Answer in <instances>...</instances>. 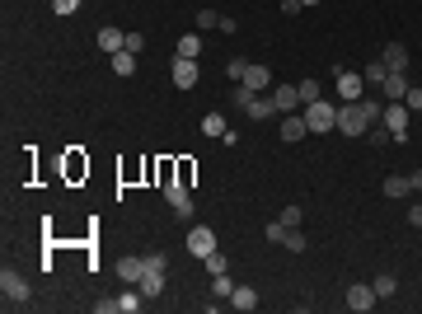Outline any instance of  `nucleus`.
Returning a JSON list of instances; mask_svg holds the SVG:
<instances>
[{"label":"nucleus","mask_w":422,"mask_h":314,"mask_svg":"<svg viewBox=\"0 0 422 314\" xmlns=\"http://www.w3.org/2000/svg\"><path fill=\"white\" fill-rule=\"evenodd\" d=\"M211 295H216V300H230V295H235V282H230L225 272H216V277H211Z\"/></svg>","instance_id":"obj_21"},{"label":"nucleus","mask_w":422,"mask_h":314,"mask_svg":"<svg viewBox=\"0 0 422 314\" xmlns=\"http://www.w3.org/2000/svg\"><path fill=\"white\" fill-rule=\"evenodd\" d=\"M380 89H385V99L395 104V99H403V94H408V80H403V76H395V71H390V76H385V85H380Z\"/></svg>","instance_id":"obj_19"},{"label":"nucleus","mask_w":422,"mask_h":314,"mask_svg":"<svg viewBox=\"0 0 422 314\" xmlns=\"http://www.w3.org/2000/svg\"><path fill=\"white\" fill-rule=\"evenodd\" d=\"M380 117H385V108L375 104V99H357V104L338 108V127H333V131H343V136H366Z\"/></svg>","instance_id":"obj_1"},{"label":"nucleus","mask_w":422,"mask_h":314,"mask_svg":"<svg viewBox=\"0 0 422 314\" xmlns=\"http://www.w3.org/2000/svg\"><path fill=\"white\" fill-rule=\"evenodd\" d=\"M136 71V56L122 47V52H113V76H132Z\"/></svg>","instance_id":"obj_22"},{"label":"nucleus","mask_w":422,"mask_h":314,"mask_svg":"<svg viewBox=\"0 0 422 314\" xmlns=\"http://www.w3.org/2000/svg\"><path fill=\"white\" fill-rule=\"evenodd\" d=\"M197 52H202V38H197V33H188V38H179V56H188V61H197Z\"/></svg>","instance_id":"obj_25"},{"label":"nucleus","mask_w":422,"mask_h":314,"mask_svg":"<svg viewBox=\"0 0 422 314\" xmlns=\"http://www.w3.org/2000/svg\"><path fill=\"white\" fill-rule=\"evenodd\" d=\"M52 10L66 19V14H76V10H80V0H52Z\"/></svg>","instance_id":"obj_37"},{"label":"nucleus","mask_w":422,"mask_h":314,"mask_svg":"<svg viewBox=\"0 0 422 314\" xmlns=\"http://www.w3.org/2000/svg\"><path fill=\"white\" fill-rule=\"evenodd\" d=\"M282 10H287V14H300L305 5H300V0H282Z\"/></svg>","instance_id":"obj_39"},{"label":"nucleus","mask_w":422,"mask_h":314,"mask_svg":"<svg viewBox=\"0 0 422 314\" xmlns=\"http://www.w3.org/2000/svg\"><path fill=\"white\" fill-rule=\"evenodd\" d=\"M0 295H5V305H10V310H24L28 295H33V291H28V282H24V272L5 267V272H0Z\"/></svg>","instance_id":"obj_2"},{"label":"nucleus","mask_w":422,"mask_h":314,"mask_svg":"<svg viewBox=\"0 0 422 314\" xmlns=\"http://www.w3.org/2000/svg\"><path fill=\"white\" fill-rule=\"evenodd\" d=\"M272 108L277 113H296L300 108V89L296 85H272Z\"/></svg>","instance_id":"obj_10"},{"label":"nucleus","mask_w":422,"mask_h":314,"mask_svg":"<svg viewBox=\"0 0 422 314\" xmlns=\"http://www.w3.org/2000/svg\"><path fill=\"white\" fill-rule=\"evenodd\" d=\"M244 113H249V117H254V122H267V117H272V113H277V108H272V94H254V104L244 108Z\"/></svg>","instance_id":"obj_17"},{"label":"nucleus","mask_w":422,"mask_h":314,"mask_svg":"<svg viewBox=\"0 0 422 314\" xmlns=\"http://www.w3.org/2000/svg\"><path fill=\"white\" fill-rule=\"evenodd\" d=\"M418 207H422V202H418Z\"/></svg>","instance_id":"obj_43"},{"label":"nucleus","mask_w":422,"mask_h":314,"mask_svg":"<svg viewBox=\"0 0 422 314\" xmlns=\"http://www.w3.org/2000/svg\"><path fill=\"white\" fill-rule=\"evenodd\" d=\"M385 127H390L395 141H408V104H403V99L385 104Z\"/></svg>","instance_id":"obj_6"},{"label":"nucleus","mask_w":422,"mask_h":314,"mask_svg":"<svg viewBox=\"0 0 422 314\" xmlns=\"http://www.w3.org/2000/svg\"><path fill=\"white\" fill-rule=\"evenodd\" d=\"M277 221H282L287 230H296V225H300V207H287V211H282V216H277Z\"/></svg>","instance_id":"obj_36"},{"label":"nucleus","mask_w":422,"mask_h":314,"mask_svg":"<svg viewBox=\"0 0 422 314\" xmlns=\"http://www.w3.org/2000/svg\"><path fill=\"white\" fill-rule=\"evenodd\" d=\"M263 235H267V244H282V239H287V225H282V221H277V225H267Z\"/></svg>","instance_id":"obj_38"},{"label":"nucleus","mask_w":422,"mask_h":314,"mask_svg":"<svg viewBox=\"0 0 422 314\" xmlns=\"http://www.w3.org/2000/svg\"><path fill=\"white\" fill-rule=\"evenodd\" d=\"M141 272H146V258H122L118 262V277H122V282H141Z\"/></svg>","instance_id":"obj_20"},{"label":"nucleus","mask_w":422,"mask_h":314,"mask_svg":"<svg viewBox=\"0 0 422 314\" xmlns=\"http://www.w3.org/2000/svg\"><path fill=\"white\" fill-rule=\"evenodd\" d=\"M385 76H390V71H385V61H370L362 80H370V85H385Z\"/></svg>","instance_id":"obj_32"},{"label":"nucleus","mask_w":422,"mask_h":314,"mask_svg":"<svg viewBox=\"0 0 422 314\" xmlns=\"http://www.w3.org/2000/svg\"><path fill=\"white\" fill-rule=\"evenodd\" d=\"M239 85H249L254 94H267V89H272V71H267V66H258V61H249V76L239 80Z\"/></svg>","instance_id":"obj_12"},{"label":"nucleus","mask_w":422,"mask_h":314,"mask_svg":"<svg viewBox=\"0 0 422 314\" xmlns=\"http://www.w3.org/2000/svg\"><path fill=\"white\" fill-rule=\"evenodd\" d=\"M225 14H216V10H197V28H221Z\"/></svg>","instance_id":"obj_33"},{"label":"nucleus","mask_w":422,"mask_h":314,"mask_svg":"<svg viewBox=\"0 0 422 314\" xmlns=\"http://www.w3.org/2000/svg\"><path fill=\"white\" fill-rule=\"evenodd\" d=\"M380 61H385V71L403 76V71H408V47H403V43H385V56H380Z\"/></svg>","instance_id":"obj_11"},{"label":"nucleus","mask_w":422,"mask_h":314,"mask_svg":"<svg viewBox=\"0 0 422 314\" xmlns=\"http://www.w3.org/2000/svg\"><path fill=\"white\" fill-rule=\"evenodd\" d=\"M188 254L197 262L207 258V254H216V230H211V225H192V230H188Z\"/></svg>","instance_id":"obj_5"},{"label":"nucleus","mask_w":422,"mask_h":314,"mask_svg":"<svg viewBox=\"0 0 422 314\" xmlns=\"http://www.w3.org/2000/svg\"><path fill=\"white\" fill-rule=\"evenodd\" d=\"M282 249H291V254H305V249H310V244H305V230H300V225H296V230H287Z\"/></svg>","instance_id":"obj_26"},{"label":"nucleus","mask_w":422,"mask_h":314,"mask_svg":"<svg viewBox=\"0 0 422 314\" xmlns=\"http://www.w3.org/2000/svg\"><path fill=\"white\" fill-rule=\"evenodd\" d=\"M305 113H287L282 117V141H305Z\"/></svg>","instance_id":"obj_16"},{"label":"nucleus","mask_w":422,"mask_h":314,"mask_svg":"<svg viewBox=\"0 0 422 314\" xmlns=\"http://www.w3.org/2000/svg\"><path fill=\"white\" fill-rule=\"evenodd\" d=\"M202 262H207V272H211V277H216V272H225V267H230V258H225V254H221V249H216V254H207V258H202Z\"/></svg>","instance_id":"obj_31"},{"label":"nucleus","mask_w":422,"mask_h":314,"mask_svg":"<svg viewBox=\"0 0 422 314\" xmlns=\"http://www.w3.org/2000/svg\"><path fill=\"white\" fill-rule=\"evenodd\" d=\"M225 76H230V85H239V80L249 76V61H244V56H235V61L225 66Z\"/></svg>","instance_id":"obj_30"},{"label":"nucleus","mask_w":422,"mask_h":314,"mask_svg":"<svg viewBox=\"0 0 422 314\" xmlns=\"http://www.w3.org/2000/svg\"><path fill=\"white\" fill-rule=\"evenodd\" d=\"M370 287H375V295L385 300V295H395V291H399V282H395V277H390V272H380V277H375Z\"/></svg>","instance_id":"obj_27"},{"label":"nucleus","mask_w":422,"mask_h":314,"mask_svg":"<svg viewBox=\"0 0 422 314\" xmlns=\"http://www.w3.org/2000/svg\"><path fill=\"white\" fill-rule=\"evenodd\" d=\"M305 127H310V131H333V127H338V108L329 104V99L305 104Z\"/></svg>","instance_id":"obj_3"},{"label":"nucleus","mask_w":422,"mask_h":314,"mask_svg":"<svg viewBox=\"0 0 422 314\" xmlns=\"http://www.w3.org/2000/svg\"><path fill=\"white\" fill-rule=\"evenodd\" d=\"M94 38H99V47H104L108 56H113V52H122V47H127V33H122V28H113V24H104V28H99V33H94Z\"/></svg>","instance_id":"obj_13"},{"label":"nucleus","mask_w":422,"mask_h":314,"mask_svg":"<svg viewBox=\"0 0 422 314\" xmlns=\"http://www.w3.org/2000/svg\"><path fill=\"white\" fill-rule=\"evenodd\" d=\"M375 300H380L375 287H352V291H347V310H357V314H366Z\"/></svg>","instance_id":"obj_15"},{"label":"nucleus","mask_w":422,"mask_h":314,"mask_svg":"<svg viewBox=\"0 0 422 314\" xmlns=\"http://www.w3.org/2000/svg\"><path fill=\"white\" fill-rule=\"evenodd\" d=\"M202 131H207V136H216V141H221V136H225V117H221V113H207V117H202Z\"/></svg>","instance_id":"obj_24"},{"label":"nucleus","mask_w":422,"mask_h":314,"mask_svg":"<svg viewBox=\"0 0 422 314\" xmlns=\"http://www.w3.org/2000/svg\"><path fill=\"white\" fill-rule=\"evenodd\" d=\"M146 305V295L141 291H122L118 300H99V314H136Z\"/></svg>","instance_id":"obj_7"},{"label":"nucleus","mask_w":422,"mask_h":314,"mask_svg":"<svg viewBox=\"0 0 422 314\" xmlns=\"http://www.w3.org/2000/svg\"><path fill=\"white\" fill-rule=\"evenodd\" d=\"M408 225H422V207H413V211H408Z\"/></svg>","instance_id":"obj_41"},{"label":"nucleus","mask_w":422,"mask_h":314,"mask_svg":"<svg viewBox=\"0 0 422 314\" xmlns=\"http://www.w3.org/2000/svg\"><path fill=\"white\" fill-rule=\"evenodd\" d=\"M230 104L249 108V104H254V89H249V85H230Z\"/></svg>","instance_id":"obj_28"},{"label":"nucleus","mask_w":422,"mask_h":314,"mask_svg":"<svg viewBox=\"0 0 422 314\" xmlns=\"http://www.w3.org/2000/svg\"><path fill=\"white\" fill-rule=\"evenodd\" d=\"M169 76H174V85H179V89H192V85H197V61H188V56H174Z\"/></svg>","instance_id":"obj_9"},{"label":"nucleus","mask_w":422,"mask_h":314,"mask_svg":"<svg viewBox=\"0 0 422 314\" xmlns=\"http://www.w3.org/2000/svg\"><path fill=\"white\" fill-rule=\"evenodd\" d=\"M403 192H413V188H408V174H390V179H385V197H403Z\"/></svg>","instance_id":"obj_23"},{"label":"nucleus","mask_w":422,"mask_h":314,"mask_svg":"<svg viewBox=\"0 0 422 314\" xmlns=\"http://www.w3.org/2000/svg\"><path fill=\"white\" fill-rule=\"evenodd\" d=\"M164 197H169V207L179 211V221H192V197H188V183H164Z\"/></svg>","instance_id":"obj_8"},{"label":"nucleus","mask_w":422,"mask_h":314,"mask_svg":"<svg viewBox=\"0 0 422 314\" xmlns=\"http://www.w3.org/2000/svg\"><path fill=\"white\" fill-rule=\"evenodd\" d=\"M403 104H408V113H422V85H408V94H403Z\"/></svg>","instance_id":"obj_34"},{"label":"nucleus","mask_w":422,"mask_h":314,"mask_svg":"<svg viewBox=\"0 0 422 314\" xmlns=\"http://www.w3.org/2000/svg\"><path fill=\"white\" fill-rule=\"evenodd\" d=\"M300 5H305V10H315V5H319V0H300Z\"/></svg>","instance_id":"obj_42"},{"label":"nucleus","mask_w":422,"mask_h":314,"mask_svg":"<svg viewBox=\"0 0 422 314\" xmlns=\"http://www.w3.org/2000/svg\"><path fill=\"white\" fill-rule=\"evenodd\" d=\"M136 291H141L146 300H155L159 291H164V272H159V267H146V272H141V282H136Z\"/></svg>","instance_id":"obj_14"},{"label":"nucleus","mask_w":422,"mask_h":314,"mask_svg":"<svg viewBox=\"0 0 422 314\" xmlns=\"http://www.w3.org/2000/svg\"><path fill=\"white\" fill-rule=\"evenodd\" d=\"M230 305H235L239 314L258 310V291H254V287H235V295H230Z\"/></svg>","instance_id":"obj_18"},{"label":"nucleus","mask_w":422,"mask_h":314,"mask_svg":"<svg viewBox=\"0 0 422 314\" xmlns=\"http://www.w3.org/2000/svg\"><path fill=\"white\" fill-rule=\"evenodd\" d=\"M408 188H418V192H422V169H413V174H408Z\"/></svg>","instance_id":"obj_40"},{"label":"nucleus","mask_w":422,"mask_h":314,"mask_svg":"<svg viewBox=\"0 0 422 314\" xmlns=\"http://www.w3.org/2000/svg\"><path fill=\"white\" fill-rule=\"evenodd\" d=\"M127 52H132V56L146 52V33H127Z\"/></svg>","instance_id":"obj_35"},{"label":"nucleus","mask_w":422,"mask_h":314,"mask_svg":"<svg viewBox=\"0 0 422 314\" xmlns=\"http://www.w3.org/2000/svg\"><path fill=\"white\" fill-rule=\"evenodd\" d=\"M296 89H300V104H315V99H324V94H319V80H300Z\"/></svg>","instance_id":"obj_29"},{"label":"nucleus","mask_w":422,"mask_h":314,"mask_svg":"<svg viewBox=\"0 0 422 314\" xmlns=\"http://www.w3.org/2000/svg\"><path fill=\"white\" fill-rule=\"evenodd\" d=\"M333 85H338V99H343V104L366 99V80L357 76V71H347V66H338V71H333Z\"/></svg>","instance_id":"obj_4"}]
</instances>
